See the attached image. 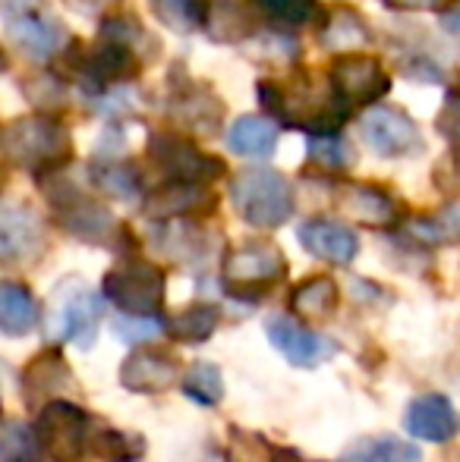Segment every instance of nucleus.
Returning a JSON list of instances; mask_svg holds the SVG:
<instances>
[{"label": "nucleus", "mask_w": 460, "mask_h": 462, "mask_svg": "<svg viewBox=\"0 0 460 462\" xmlns=\"http://www.w3.org/2000/svg\"><path fill=\"white\" fill-rule=\"evenodd\" d=\"M391 10H410V13H429V10H448L451 0H381Z\"/></svg>", "instance_id": "nucleus-43"}, {"label": "nucleus", "mask_w": 460, "mask_h": 462, "mask_svg": "<svg viewBox=\"0 0 460 462\" xmlns=\"http://www.w3.org/2000/svg\"><path fill=\"white\" fill-rule=\"evenodd\" d=\"M177 73L171 76V95L164 101V110L180 129L186 133H199V135H211L221 129L224 120V104L221 97L211 92L209 86L190 79L183 73V67H174Z\"/></svg>", "instance_id": "nucleus-13"}, {"label": "nucleus", "mask_w": 460, "mask_h": 462, "mask_svg": "<svg viewBox=\"0 0 460 462\" xmlns=\"http://www.w3.org/2000/svg\"><path fill=\"white\" fill-rule=\"evenodd\" d=\"M177 381H183L180 359L161 346H136L120 365V387L129 393H167L171 387H177Z\"/></svg>", "instance_id": "nucleus-16"}, {"label": "nucleus", "mask_w": 460, "mask_h": 462, "mask_svg": "<svg viewBox=\"0 0 460 462\" xmlns=\"http://www.w3.org/2000/svg\"><path fill=\"white\" fill-rule=\"evenodd\" d=\"M202 29L218 44H243L256 35V16L243 0H205Z\"/></svg>", "instance_id": "nucleus-22"}, {"label": "nucleus", "mask_w": 460, "mask_h": 462, "mask_svg": "<svg viewBox=\"0 0 460 462\" xmlns=\"http://www.w3.org/2000/svg\"><path fill=\"white\" fill-rule=\"evenodd\" d=\"M63 4H67L70 10L82 13V16L99 19V16H105L108 10H114V6L120 4V0H63Z\"/></svg>", "instance_id": "nucleus-44"}, {"label": "nucleus", "mask_w": 460, "mask_h": 462, "mask_svg": "<svg viewBox=\"0 0 460 462\" xmlns=\"http://www.w3.org/2000/svg\"><path fill=\"white\" fill-rule=\"evenodd\" d=\"M42 189L48 192L57 226H63L70 236L82 239L89 245H105V249H117V252L133 249L129 226H123L95 195L80 189L73 180L57 173V177L42 180Z\"/></svg>", "instance_id": "nucleus-2"}, {"label": "nucleus", "mask_w": 460, "mask_h": 462, "mask_svg": "<svg viewBox=\"0 0 460 462\" xmlns=\"http://www.w3.org/2000/svg\"><path fill=\"white\" fill-rule=\"evenodd\" d=\"M89 180H92V186L99 189V192L111 195L117 201H129V205H136V201L142 199V173L139 167L133 164V161H101L95 158V164L89 167Z\"/></svg>", "instance_id": "nucleus-25"}, {"label": "nucleus", "mask_w": 460, "mask_h": 462, "mask_svg": "<svg viewBox=\"0 0 460 462\" xmlns=\"http://www.w3.org/2000/svg\"><path fill=\"white\" fill-rule=\"evenodd\" d=\"M334 205L350 220L372 230H394L404 226V205L388 189L375 183H341L334 186Z\"/></svg>", "instance_id": "nucleus-14"}, {"label": "nucleus", "mask_w": 460, "mask_h": 462, "mask_svg": "<svg viewBox=\"0 0 460 462\" xmlns=\"http://www.w3.org/2000/svg\"><path fill=\"white\" fill-rule=\"evenodd\" d=\"M221 324V311L211 302H196L180 309L177 315L164 318V334L174 343H186V346H196V343H209L211 334Z\"/></svg>", "instance_id": "nucleus-27"}, {"label": "nucleus", "mask_w": 460, "mask_h": 462, "mask_svg": "<svg viewBox=\"0 0 460 462\" xmlns=\"http://www.w3.org/2000/svg\"><path fill=\"white\" fill-rule=\"evenodd\" d=\"M404 233L419 245H448L460 239V208H445L432 217H413L404 224Z\"/></svg>", "instance_id": "nucleus-33"}, {"label": "nucleus", "mask_w": 460, "mask_h": 462, "mask_svg": "<svg viewBox=\"0 0 460 462\" xmlns=\"http://www.w3.org/2000/svg\"><path fill=\"white\" fill-rule=\"evenodd\" d=\"M101 292L120 315L161 318L167 299V274L155 262L139 255H123L101 280Z\"/></svg>", "instance_id": "nucleus-6"}, {"label": "nucleus", "mask_w": 460, "mask_h": 462, "mask_svg": "<svg viewBox=\"0 0 460 462\" xmlns=\"http://www.w3.org/2000/svg\"><path fill=\"white\" fill-rule=\"evenodd\" d=\"M105 292L92 290L82 280H63L51 296L48 334L54 343H76L80 349H92L105 315Z\"/></svg>", "instance_id": "nucleus-7"}, {"label": "nucleus", "mask_w": 460, "mask_h": 462, "mask_svg": "<svg viewBox=\"0 0 460 462\" xmlns=\"http://www.w3.org/2000/svg\"><path fill=\"white\" fill-rule=\"evenodd\" d=\"M4 158L42 183L63 173V167L73 161V139L70 129L51 114L19 116L4 126Z\"/></svg>", "instance_id": "nucleus-3"}, {"label": "nucleus", "mask_w": 460, "mask_h": 462, "mask_svg": "<svg viewBox=\"0 0 460 462\" xmlns=\"http://www.w3.org/2000/svg\"><path fill=\"white\" fill-rule=\"evenodd\" d=\"M152 13L167 25V29L190 35V32L202 29L205 19V0H148Z\"/></svg>", "instance_id": "nucleus-37"}, {"label": "nucleus", "mask_w": 460, "mask_h": 462, "mask_svg": "<svg viewBox=\"0 0 460 462\" xmlns=\"http://www.w3.org/2000/svg\"><path fill=\"white\" fill-rule=\"evenodd\" d=\"M218 208V195L209 186L190 183H161L146 199V217L155 224H171V220H196Z\"/></svg>", "instance_id": "nucleus-19"}, {"label": "nucleus", "mask_w": 460, "mask_h": 462, "mask_svg": "<svg viewBox=\"0 0 460 462\" xmlns=\"http://www.w3.org/2000/svg\"><path fill=\"white\" fill-rule=\"evenodd\" d=\"M19 383H23L25 406L42 412L44 406L61 400L70 387H76V377H73V371H70L61 349L51 346V349L35 353L29 362H25L23 374H19Z\"/></svg>", "instance_id": "nucleus-17"}, {"label": "nucleus", "mask_w": 460, "mask_h": 462, "mask_svg": "<svg viewBox=\"0 0 460 462\" xmlns=\"http://www.w3.org/2000/svg\"><path fill=\"white\" fill-rule=\"evenodd\" d=\"M265 19L277 23L281 29H300V25H315L325 16L322 0H249Z\"/></svg>", "instance_id": "nucleus-32"}, {"label": "nucleus", "mask_w": 460, "mask_h": 462, "mask_svg": "<svg viewBox=\"0 0 460 462\" xmlns=\"http://www.w3.org/2000/svg\"><path fill=\"white\" fill-rule=\"evenodd\" d=\"M436 186H438V192L451 195V199H460V148L457 145L436 164Z\"/></svg>", "instance_id": "nucleus-41"}, {"label": "nucleus", "mask_w": 460, "mask_h": 462, "mask_svg": "<svg viewBox=\"0 0 460 462\" xmlns=\"http://www.w3.org/2000/svg\"><path fill=\"white\" fill-rule=\"evenodd\" d=\"M4 32L32 60H54L67 54V29L38 0H4Z\"/></svg>", "instance_id": "nucleus-8"}, {"label": "nucleus", "mask_w": 460, "mask_h": 462, "mask_svg": "<svg viewBox=\"0 0 460 462\" xmlns=\"http://www.w3.org/2000/svg\"><path fill=\"white\" fill-rule=\"evenodd\" d=\"M306 161L319 171L328 173H341L347 171L350 164L356 161L353 148L344 135L338 133H328V135H309L306 139Z\"/></svg>", "instance_id": "nucleus-36"}, {"label": "nucleus", "mask_w": 460, "mask_h": 462, "mask_svg": "<svg viewBox=\"0 0 460 462\" xmlns=\"http://www.w3.org/2000/svg\"><path fill=\"white\" fill-rule=\"evenodd\" d=\"M0 459L4 462H42L44 450L35 434V425H25L19 419H6L0 431Z\"/></svg>", "instance_id": "nucleus-34"}, {"label": "nucleus", "mask_w": 460, "mask_h": 462, "mask_svg": "<svg viewBox=\"0 0 460 462\" xmlns=\"http://www.w3.org/2000/svg\"><path fill=\"white\" fill-rule=\"evenodd\" d=\"M287 277V258L268 239H246L224 252V292L239 302H258Z\"/></svg>", "instance_id": "nucleus-5"}, {"label": "nucleus", "mask_w": 460, "mask_h": 462, "mask_svg": "<svg viewBox=\"0 0 460 462\" xmlns=\"http://www.w3.org/2000/svg\"><path fill=\"white\" fill-rule=\"evenodd\" d=\"M341 462H423V450L404 438L372 434L360 438L341 453Z\"/></svg>", "instance_id": "nucleus-30"}, {"label": "nucleus", "mask_w": 460, "mask_h": 462, "mask_svg": "<svg viewBox=\"0 0 460 462\" xmlns=\"http://www.w3.org/2000/svg\"><path fill=\"white\" fill-rule=\"evenodd\" d=\"M328 82L347 114L360 107H375L379 97L391 88L385 67L372 54H338L328 69Z\"/></svg>", "instance_id": "nucleus-11"}, {"label": "nucleus", "mask_w": 460, "mask_h": 462, "mask_svg": "<svg viewBox=\"0 0 460 462\" xmlns=\"http://www.w3.org/2000/svg\"><path fill=\"white\" fill-rule=\"evenodd\" d=\"M404 431L417 440L429 444H448L460 431V415L455 402L445 393H423L407 402L404 409Z\"/></svg>", "instance_id": "nucleus-20"}, {"label": "nucleus", "mask_w": 460, "mask_h": 462, "mask_svg": "<svg viewBox=\"0 0 460 462\" xmlns=\"http://www.w3.org/2000/svg\"><path fill=\"white\" fill-rule=\"evenodd\" d=\"M99 38L101 42L127 48L129 54H136L142 63L155 60V57L161 54V42L133 16V13H129V16H105L99 25Z\"/></svg>", "instance_id": "nucleus-28"}, {"label": "nucleus", "mask_w": 460, "mask_h": 462, "mask_svg": "<svg viewBox=\"0 0 460 462\" xmlns=\"http://www.w3.org/2000/svg\"><path fill=\"white\" fill-rule=\"evenodd\" d=\"M338 302H341V290L328 274L306 277L290 292V309L303 321H325V318H332L338 311Z\"/></svg>", "instance_id": "nucleus-26"}, {"label": "nucleus", "mask_w": 460, "mask_h": 462, "mask_svg": "<svg viewBox=\"0 0 460 462\" xmlns=\"http://www.w3.org/2000/svg\"><path fill=\"white\" fill-rule=\"evenodd\" d=\"M89 431H92V421L86 409L70 400L51 402L35 419V434L42 440L44 459L51 462H80L89 447Z\"/></svg>", "instance_id": "nucleus-10"}, {"label": "nucleus", "mask_w": 460, "mask_h": 462, "mask_svg": "<svg viewBox=\"0 0 460 462\" xmlns=\"http://www.w3.org/2000/svg\"><path fill=\"white\" fill-rule=\"evenodd\" d=\"M265 334H268L271 346L294 368H315L338 353V343L313 334L306 324L290 315H268L265 318Z\"/></svg>", "instance_id": "nucleus-15"}, {"label": "nucleus", "mask_w": 460, "mask_h": 462, "mask_svg": "<svg viewBox=\"0 0 460 462\" xmlns=\"http://www.w3.org/2000/svg\"><path fill=\"white\" fill-rule=\"evenodd\" d=\"M438 129H442L451 145L460 148V95L457 92L448 95V101H445L442 114H438Z\"/></svg>", "instance_id": "nucleus-42"}, {"label": "nucleus", "mask_w": 460, "mask_h": 462, "mask_svg": "<svg viewBox=\"0 0 460 462\" xmlns=\"http://www.w3.org/2000/svg\"><path fill=\"white\" fill-rule=\"evenodd\" d=\"M258 101L275 120L294 129H306V135H328L347 120L344 104L338 101L332 82L306 69H296L290 79H262Z\"/></svg>", "instance_id": "nucleus-1"}, {"label": "nucleus", "mask_w": 460, "mask_h": 462, "mask_svg": "<svg viewBox=\"0 0 460 462\" xmlns=\"http://www.w3.org/2000/svg\"><path fill=\"white\" fill-rule=\"evenodd\" d=\"M296 239H300V245L313 258H322L328 264H341V268L360 255V236L347 224H338V220L328 217H313L306 224H300Z\"/></svg>", "instance_id": "nucleus-21"}, {"label": "nucleus", "mask_w": 460, "mask_h": 462, "mask_svg": "<svg viewBox=\"0 0 460 462\" xmlns=\"http://www.w3.org/2000/svg\"><path fill=\"white\" fill-rule=\"evenodd\" d=\"M23 88H25V95H29V101L35 104L38 110L51 114V116H54L57 110L67 107V101H70L67 86H63V79H61V76H54V73L29 76V79L23 82Z\"/></svg>", "instance_id": "nucleus-38"}, {"label": "nucleus", "mask_w": 460, "mask_h": 462, "mask_svg": "<svg viewBox=\"0 0 460 462\" xmlns=\"http://www.w3.org/2000/svg\"><path fill=\"white\" fill-rule=\"evenodd\" d=\"M148 161L167 177V183L211 186L228 173V164L215 154L202 152L192 139L180 133L155 129L148 135Z\"/></svg>", "instance_id": "nucleus-9"}, {"label": "nucleus", "mask_w": 460, "mask_h": 462, "mask_svg": "<svg viewBox=\"0 0 460 462\" xmlns=\"http://www.w3.org/2000/svg\"><path fill=\"white\" fill-rule=\"evenodd\" d=\"M372 42V32L362 23V16L350 6H334V13L328 16L325 29H322V44L332 51H344L350 48V54H356L353 48Z\"/></svg>", "instance_id": "nucleus-31"}, {"label": "nucleus", "mask_w": 460, "mask_h": 462, "mask_svg": "<svg viewBox=\"0 0 460 462\" xmlns=\"http://www.w3.org/2000/svg\"><path fill=\"white\" fill-rule=\"evenodd\" d=\"M275 462H309V459L300 457L296 450H277V459Z\"/></svg>", "instance_id": "nucleus-46"}, {"label": "nucleus", "mask_w": 460, "mask_h": 462, "mask_svg": "<svg viewBox=\"0 0 460 462\" xmlns=\"http://www.w3.org/2000/svg\"><path fill=\"white\" fill-rule=\"evenodd\" d=\"M457 95H460V86H457Z\"/></svg>", "instance_id": "nucleus-47"}, {"label": "nucleus", "mask_w": 460, "mask_h": 462, "mask_svg": "<svg viewBox=\"0 0 460 462\" xmlns=\"http://www.w3.org/2000/svg\"><path fill=\"white\" fill-rule=\"evenodd\" d=\"M180 390L199 406H218L224 400V374L215 362H192L186 368Z\"/></svg>", "instance_id": "nucleus-35"}, {"label": "nucleus", "mask_w": 460, "mask_h": 462, "mask_svg": "<svg viewBox=\"0 0 460 462\" xmlns=\"http://www.w3.org/2000/svg\"><path fill=\"white\" fill-rule=\"evenodd\" d=\"M360 135L379 158H413L423 152V133L404 107L375 104L362 114Z\"/></svg>", "instance_id": "nucleus-12"}, {"label": "nucleus", "mask_w": 460, "mask_h": 462, "mask_svg": "<svg viewBox=\"0 0 460 462\" xmlns=\"http://www.w3.org/2000/svg\"><path fill=\"white\" fill-rule=\"evenodd\" d=\"M38 321H42V309H38V299L32 296L29 286L6 280L0 286V330H4V337L29 334Z\"/></svg>", "instance_id": "nucleus-24"}, {"label": "nucleus", "mask_w": 460, "mask_h": 462, "mask_svg": "<svg viewBox=\"0 0 460 462\" xmlns=\"http://www.w3.org/2000/svg\"><path fill=\"white\" fill-rule=\"evenodd\" d=\"M48 249V233L44 220L29 205H10L6 201L0 211V255L6 264L35 262Z\"/></svg>", "instance_id": "nucleus-18"}, {"label": "nucleus", "mask_w": 460, "mask_h": 462, "mask_svg": "<svg viewBox=\"0 0 460 462\" xmlns=\"http://www.w3.org/2000/svg\"><path fill=\"white\" fill-rule=\"evenodd\" d=\"M89 457L101 462H139L146 457V438L139 431H120L111 425H95L89 431Z\"/></svg>", "instance_id": "nucleus-29"}, {"label": "nucleus", "mask_w": 460, "mask_h": 462, "mask_svg": "<svg viewBox=\"0 0 460 462\" xmlns=\"http://www.w3.org/2000/svg\"><path fill=\"white\" fill-rule=\"evenodd\" d=\"M228 148L233 154H239V158H252V161L271 158L277 148V123L258 114L239 116L228 129Z\"/></svg>", "instance_id": "nucleus-23"}, {"label": "nucleus", "mask_w": 460, "mask_h": 462, "mask_svg": "<svg viewBox=\"0 0 460 462\" xmlns=\"http://www.w3.org/2000/svg\"><path fill=\"white\" fill-rule=\"evenodd\" d=\"M117 340L129 343V346H136V343L142 340H152L155 334H161L164 330V321L161 318H133V315H117L111 321Z\"/></svg>", "instance_id": "nucleus-40"}, {"label": "nucleus", "mask_w": 460, "mask_h": 462, "mask_svg": "<svg viewBox=\"0 0 460 462\" xmlns=\"http://www.w3.org/2000/svg\"><path fill=\"white\" fill-rule=\"evenodd\" d=\"M442 29L460 38V0H455V4L442 13Z\"/></svg>", "instance_id": "nucleus-45"}, {"label": "nucleus", "mask_w": 460, "mask_h": 462, "mask_svg": "<svg viewBox=\"0 0 460 462\" xmlns=\"http://www.w3.org/2000/svg\"><path fill=\"white\" fill-rule=\"evenodd\" d=\"M275 459H277V450L258 431L230 428L224 462H275Z\"/></svg>", "instance_id": "nucleus-39"}, {"label": "nucleus", "mask_w": 460, "mask_h": 462, "mask_svg": "<svg viewBox=\"0 0 460 462\" xmlns=\"http://www.w3.org/2000/svg\"><path fill=\"white\" fill-rule=\"evenodd\" d=\"M230 205L237 208L243 224L256 230H277L294 217V183L271 167H249V171L233 173Z\"/></svg>", "instance_id": "nucleus-4"}]
</instances>
